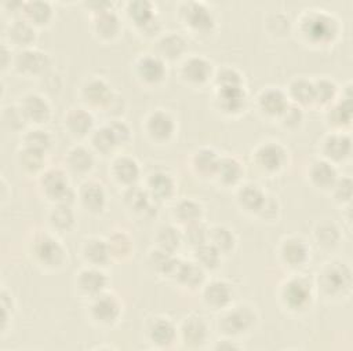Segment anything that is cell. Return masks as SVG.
<instances>
[{"mask_svg":"<svg viewBox=\"0 0 353 351\" xmlns=\"http://www.w3.org/2000/svg\"><path fill=\"white\" fill-rule=\"evenodd\" d=\"M301 30L306 40L314 44H325L335 39L338 33V23L334 17L314 11L302 18Z\"/></svg>","mask_w":353,"mask_h":351,"instance_id":"1","label":"cell"},{"mask_svg":"<svg viewBox=\"0 0 353 351\" xmlns=\"http://www.w3.org/2000/svg\"><path fill=\"white\" fill-rule=\"evenodd\" d=\"M40 186L43 187L44 194L59 205L70 206L74 202V190L69 186L65 172L58 168L46 171L40 179Z\"/></svg>","mask_w":353,"mask_h":351,"instance_id":"2","label":"cell"},{"mask_svg":"<svg viewBox=\"0 0 353 351\" xmlns=\"http://www.w3.org/2000/svg\"><path fill=\"white\" fill-rule=\"evenodd\" d=\"M256 315L248 306H236L223 312L219 318V329L230 336L241 334L250 330L255 323Z\"/></svg>","mask_w":353,"mask_h":351,"instance_id":"3","label":"cell"},{"mask_svg":"<svg viewBox=\"0 0 353 351\" xmlns=\"http://www.w3.org/2000/svg\"><path fill=\"white\" fill-rule=\"evenodd\" d=\"M179 14L183 23L197 33H208L212 30L215 25V19L211 10L203 3H183L179 8Z\"/></svg>","mask_w":353,"mask_h":351,"instance_id":"4","label":"cell"},{"mask_svg":"<svg viewBox=\"0 0 353 351\" xmlns=\"http://www.w3.org/2000/svg\"><path fill=\"white\" fill-rule=\"evenodd\" d=\"M350 270L343 263H330L320 274V286L327 295H341L350 288Z\"/></svg>","mask_w":353,"mask_h":351,"instance_id":"5","label":"cell"},{"mask_svg":"<svg viewBox=\"0 0 353 351\" xmlns=\"http://www.w3.org/2000/svg\"><path fill=\"white\" fill-rule=\"evenodd\" d=\"M283 303L294 311L305 310L312 301V285L306 278L294 277L281 289Z\"/></svg>","mask_w":353,"mask_h":351,"instance_id":"6","label":"cell"},{"mask_svg":"<svg viewBox=\"0 0 353 351\" xmlns=\"http://www.w3.org/2000/svg\"><path fill=\"white\" fill-rule=\"evenodd\" d=\"M33 253L37 262L47 267H57L65 262L66 253L58 240L48 234L39 235L33 242Z\"/></svg>","mask_w":353,"mask_h":351,"instance_id":"7","label":"cell"},{"mask_svg":"<svg viewBox=\"0 0 353 351\" xmlns=\"http://www.w3.org/2000/svg\"><path fill=\"white\" fill-rule=\"evenodd\" d=\"M127 14L130 19L146 34H156L160 29V23L154 15V7L150 1L137 0L127 6Z\"/></svg>","mask_w":353,"mask_h":351,"instance_id":"8","label":"cell"},{"mask_svg":"<svg viewBox=\"0 0 353 351\" xmlns=\"http://www.w3.org/2000/svg\"><path fill=\"white\" fill-rule=\"evenodd\" d=\"M15 69L25 76H39L50 66L48 56L33 48H22L14 61Z\"/></svg>","mask_w":353,"mask_h":351,"instance_id":"9","label":"cell"},{"mask_svg":"<svg viewBox=\"0 0 353 351\" xmlns=\"http://www.w3.org/2000/svg\"><path fill=\"white\" fill-rule=\"evenodd\" d=\"M121 311L120 301L114 295L110 293H101L94 297L92 304H91V315L92 318L99 322L109 325L114 322Z\"/></svg>","mask_w":353,"mask_h":351,"instance_id":"10","label":"cell"},{"mask_svg":"<svg viewBox=\"0 0 353 351\" xmlns=\"http://www.w3.org/2000/svg\"><path fill=\"white\" fill-rule=\"evenodd\" d=\"M255 161L263 171L276 172L284 167L287 161V153L281 145L276 142H268L256 149Z\"/></svg>","mask_w":353,"mask_h":351,"instance_id":"11","label":"cell"},{"mask_svg":"<svg viewBox=\"0 0 353 351\" xmlns=\"http://www.w3.org/2000/svg\"><path fill=\"white\" fill-rule=\"evenodd\" d=\"M26 121L34 124H43L50 118L51 109L46 98L39 94H28L22 98L19 105Z\"/></svg>","mask_w":353,"mask_h":351,"instance_id":"12","label":"cell"},{"mask_svg":"<svg viewBox=\"0 0 353 351\" xmlns=\"http://www.w3.org/2000/svg\"><path fill=\"white\" fill-rule=\"evenodd\" d=\"M165 73L164 61L157 55H143L137 62V74L146 84H159Z\"/></svg>","mask_w":353,"mask_h":351,"instance_id":"13","label":"cell"},{"mask_svg":"<svg viewBox=\"0 0 353 351\" xmlns=\"http://www.w3.org/2000/svg\"><path fill=\"white\" fill-rule=\"evenodd\" d=\"M233 297V290L230 285L222 279H214L208 282L204 286L203 290V300L204 303L214 308V310H221L229 306Z\"/></svg>","mask_w":353,"mask_h":351,"instance_id":"14","label":"cell"},{"mask_svg":"<svg viewBox=\"0 0 353 351\" xmlns=\"http://www.w3.org/2000/svg\"><path fill=\"white\" fill-rule=\"evenodd\" d=\"M216 103L222 111L234 114L245 107L247 94L241 85L219 87L216 92Z\"/></svg>","mask_w":353,"mask_h":351,"instance_id":"15","label":"cell"},{"mask_svg":"<svg viewBox=\"0 0 353 351\" xmlns=\"http://www.w3.org/2000/svg\"><path fill=\"white\" fill-rule=\"evenodd\" d=\"M146 129L152 139L157 142H164L174 135L175 121L167 111L156 110L148 117Z\"/></svg>","mask_w":353,"mask_h":351,"instance_id":"16","label":"cell"},{"mask_svg":"<svg viewBox=\"0 0 353 351\" xmlns=\"http://www.w3.org/2000/svg\"><path fill=\"white\" fill-rule=\"evenodd\" d=\"M212 73V65L203 56H190L188 58L181 67V76L185 81L190 84H203L205 83Z\"/></svg>","mask_w":353,"mask_h":351,"instance_id":"17","label":"cell"},{"mask_svg":"<svg viewBox=\"0 0 353 351\" xmlns=\"http://www.w3.org/2000/svg\"><path fill=\"white\" fill-rule=\"evenodd\" d=\"M182 340L188 347H201L208 336V328L204 319L199 315L185 318L181 326Z\"/></svg>","mask_w":353,"mask_h":351,"instance_id":"18","label":"cell"},{"mask_svg":"<svg viewBox=\"0 0 353 351\" xmlns=\"http://www.w3.org/2000/svg\"><path fill=\"white\" fill-rule=\"evenodd\" d=\"M84 100L95 107H106L113 100V94L110 87L102 78H91L83 87Z\"/></svg>","mask_w":353,"mask_h":351,"instance_id":"19","label":"cell"},{"mask_svg":"<svg viewBox=\"0 0 353 351\" xmlns=\"http://www.w3.org/2000/svg\"><path fill=\"white\" fill-rule=\"evenodd\" d=\"M146 190L153 201H165L172 197L175 191V182L170 173L156 171L149 175Z\"/></svg>","mask_w":353,"mask_h":351,"instance_id":"20","label":"cell"},{"mask_svg":"<svg viewBox=\"0 0 353 351\" xmlns=\"http://www.w3.org/2000/svg\"><path fill=\"white\" fill-rule=\"evenodd\" d=\"M108 284V278L103 271L98 268H84L79 273L77 286L79 289L91 297L101 295Z\"/></svg>","mask_w":353,"mask_h":351,"instance_id":"21","label":"cell"},{"mask_svg":"<svg viewBox=\"0 0 353 351\" xmlns=\"http://www.w3.org/2000/svg\"><path fill=\"white\" fill-rule=\"evenodd\" d=\"M258 103L261 110L268 116H281L290 105L287 95L281 89L273 87L266 88L261 92Z\"/></svg>","mask_w":353,"mask_h":351,"instance_id":"22","label":"cell"},{"mask_svg":"<svg viewBox=\"0 0 353 351\" xmlns=\"http://www.w3.org/2000/svg\"><path fill=\"white\" fill-rule=\"evenodd\" d=\"M7 36H8L10 43H12L14 45H18L22 48H29V45L36 39V32H34L33 25L21 17V18H15L8 25Z\"/></svg>","mask_w":353,"mask_h":351,"instance_id":"23","label":"cell"},{"mask_svg":"<svg viewBox=\"0 0 353 351\" xmlns=\"http://www.w3.org/2000/svg\"><path fill=\"white\" fill-rule=\"evenodd\" d=\"M280 252H281L283 260L291 267L302 266L307 260V256H309L307 245L305 244L303 240L296 238V237L284 240V242L281 244Z\"/></svg>","mask_w":353,"mask_h":351,"instance_id":"24","label":"cell"},{"mask_svg":"<svg viewBox=\"0 0 353 351\" xmlns=\"http://www.w3.org/2000/svg\"><path fill=\"white\" fill-rule=\"evenodd\" d=\"M172 277H175V279L182 286L194 289V288L200 286L204 281V268L200 267L196 262L179 260Z\"/></svg>","mask_w":353,"mask_h":351,"instance_id":"25","label":"cell"},{"mask_svg":"<svg viewBox=\"0 0 353 351\" xmlns=\"http://www.w3.org/2000/svg\"><path fill=\"white\" fill-rule=\"evenodd\" d=\"M80 201L87 211L92 213L101 212L106 202V194L103 187L94 180L84 183L80 190Z\"/></svg>","mask_w":353,"mask_h":351,"instance_id":"26","label":"cell"},{"mask_svg":"<svg viewBox=\"0 0 353 351\" xmlns=\"http://www.w3.org/2000/svg\"><path fill=\"white\" fill-rule=\"evenodd\" d=\"M149 337L152 343L159 347H168L176 337V329L174 323L167 318H156L149 326Z\"/></svg>","mask_w":353,"mask_h":351,"instance_id":"27","label":"cell"},{"mask_svg":"<svg viewBox=\"0 0 353 351\" xmlns=\"http://www.w3.org/2000/svg\"><path fill=\"white\" fill-rule=\"evenodd\" d=\"M139 165L138 162L127 156L119 157L114 160L113 162V175L114 178L127 186H132L137 183V180L139 179Z\"/></svg>","mask_w":353,"mask_h":351,"instance_id":"28","label":"cell"},{"mask_svg":"<svg viewBox=\"0 0 353 351\" xmlns=\"http://www.w3.org/2000/svg\"><path fill=\"white\" fill-rule=\"evenodd\" d=\"M350 149V138L345 134H334L324 140V154L332 161H343L347 158Z\"/></svg>","mask_w":353,"mask_h":351,"instance_id":"29","label":"cell"},{"mask_svg":"<svg viewBox=\"0 0 353 351\" xmlns=\"http://www.w3.org/2000/svg\"><path fill=\"white\" fill-rule=\"evenodd\" d=\"M83 256L92 266L106 264L112 256L108 241H103L101 238L87 240L83 246Z\"/></svg>","mask_w":353,"mask_h":351,"instance_id":"30","label":"cell"},{"mask_svg":"<svg viewBox=\"0 0 353 351\" xmlns=\"http://www.w3.org/2000/svg\"><path fill=\"white\" fill-rule=\"evenodd\" d=\"M186 50V41L181 34L168 33L157 41V56L161 59H176Z\"/></svg>","mask_w":353,"mask_h":351,"instance_id":"31","label":"cell"},{"mask_svg":"<svg viewBox=\"0 0 353 351\" xmlns=\"http://www.w3.org/2000/svg\"><path fill=\"white\" fill-rule=\"evenodd\" d=\"M148 263L153 271L161 275H174L179 259H176L172 252H167L164 249L157 248L149 253Z\"/></svg>","mask_w":353,"mask_h":351,"instance_id":"32","label":"cell"},{"mask_svg":"<svg viewBox=\"0 0 353 351\" xmlns=\"http://www.w3.org/2000/svg\"><path fill=\"white\" fill-rule=\"evenodd\" d=\"M336 169L335 167L325 160H317L310 167V179L312 182L321 189L332 187L336 182Z\"/></svg>","mask_w":353,"mask_h":351,"instance_id":"33","label":"cell"},{"mask_svg":"<svg viewBox=\"0 0 353 351\" xmlns=\"http://www.w3.org/2000/svg\"><path fill=\"white\" fill-rule=\"evenodd\" d=\"M94 125V118L90 111L84 109H72L66 116V127L70 134L76 136L87 135Z\"/></svg>","mask_w":353,"mask_h":351,"instance_id":"34","label":"cell"},{"mask_svg":"<svg viewBox=\"0 0 353 351\" xmlns=\"http://www.w3.org/2000/svg\"><path fill=\"white\" fill-rule=\"evenodd\" d=\"M265 200H266V195L258 184H252V183L245 184L237 193L239 204L245 211H250V212H259Z\"/></svg>","mask_w":353,"mask_h":351,"instance_id":"35","label":"cell"},{"mask_svg":"<svg viewBox=\"0 0 353 351\" xmlns=\"http://www.w3.org/2000/svg\"><path fill=\"white\" fill-rule=\"evenodd\" d=\"M124 201L130 209L137 213H149L152 209V197L146 189H142L137 184L128 186L124 193Z\"/></svg>","mask_w":353,"mask_h":351,"instance_id":"36","label":"cell"},{"mask_svg":"<svg viewBox=\"0 0 353 351\" xmlns=\"http://www.w3.org/2000/svg\"><path fill=\"white\" fill-rule=\"evenodd\" d=\"M215 175L223 184H234L243 176V167L234 157H221Z\"/></svg>","mask_w":353,"mask_h":351,"instance_id":"37","label":"cell"},{"mask_svg":"<svg viewBox=\"0 0 353 351\" xmlns=\"http://www.w3.org/2000/svg\"><path fill=\"white\" fill-rule=\"evenodd\" d=\"M219 156L208 147H203L200 150H197L193 156V168L197 173L203 175V176H208V175H215L218 162H219Z\"/></svg>","mask_w":353,"mask_h":351,"instance_id":"38","label":"cell"},{"mask_svg":"<svg viewBox=\"0 0 353 351\" xmlns=\"http://www.w3.org/2000/svg\"><path fill=\"white\" fill-rule=\"evenodd\" d=\"M94 29L101 37L112 39L120 30V21L112 10H106L99 14H95Z\"/></svg>","mask_w":353,"mask_h":351,"instance_id":"39","label":"cell"},{"mask_svg":"<svg viewBox=\"0 0 353 351\" xmlns=\"http://www.w3.org/2000/svg\"><path fill=\"white\" fill-rule=\"evenodd\" d=\"M22 15L32 25H46L52 17V8L47 1H26Z\"/></svg>","mask_w":353,"mask_h":351,"instance_id":"40","label":"cell"},{"mask_svg":"<svg viewBox=\"0 0 353 351\" xmlns=\"http://www.w3.org/2000/svg\"><path fill=\"white\" fill-rule=\"evenodd\" d=\"M66 161H68L69 168L73 172L85 173L94 165V156L88 149H85L83 146H77L69 151Z\"/></svg>","mask_w":353,"mask_h":351,"instance_id":"41","label":"cell"},{"mask_svg":"<svg viewBox=\"0 0 353 351\" xmlns=\"http://www.w3.org/2000/svg\"><path fill=\"white\" fill-rule=\"evenodd\" d=\"M182 241V233L171 224H163L156 233L157 246L167 252L174 253L181 246Z\"/></svg>","mask_w":353,"mask_h":351,"instance_id":"42","label":"cell"},{"mask_svg":"<svg viewBox=\"0 0 353 351\" xmlns=\"http://www.w3.org/2000/svg\"><path fill=\"white\" fill-rule=\"evenodd\" d=\"M208 242L221 253H228L234 248L236 237L230 228L225 226H215L208 231Z\"/></svg>","mask_w":353,"mask_h":351,"instance_id":"43","label":"cell"},{"mask_svg":"<svg viewBox=\"0 0 353 351\" xmlns=\"http://www.w3.org/2000/svg\"><path fill=\"white\" fill-rule=\"evenodd\" d=\"M194 262L204 270H214L221 263V252L208 241L194 248Z\"/></svg>","mask_w":353,"mask_h":351,"instance_id":"44","label":"cell"},{"mask_svg":"<svg viewBox=\"0 0 353 351\" xmlns=\"http://www.w3.org/2000/svg\"><path fill=\"white\" fill-rule=\"evenodd\" d=\"M201 215H203V206L194 200L185 198L176 202V205L174 206V216L183 224L200 220Z\"/></svg>","mask_w":353,"mask_h":351,"instance_id":"45","label":"cell"},{"mask_svg":"<svg viewBox=\"0 0 353 351\" xmlns=\"http://www.w3.org/2000/svg\"><path fill=\"white\" fill-rule=\"evenodd\" d=\"M290 96L295 103L309 105L314 102V85L313 81L306 78H295L290 84Z\"/></svg>","mask_w":353,"mask_h":351,"instance_id":"46","label":"cell"},{"mask_svg":"<svg viewBox=\"0 0 353 351\" xmlns=\"http://www.w3.org/2000/svg\"><path fill=\"white\" fill-rule=\"evenodd\" d=\"M208 231L210 228H207V226L201 223V220H196L185 224V228L182 231V240L190 246L196 248L208 241Z\"/></svg>","mask_w":353,"mask_h":351,"instance_id":"47","label":"cell"},{"mask_svg":"<svg viewBox=\"0 0 353 351\" xmlns=\"http://www.w3.org/2000/svg\"><path fill=\"white\" fill-rule=\"evenodd\" d=\"M327 120L330 124L336 127H345L350 124L352 120V103L350 98H345L341 102L335 103L330 110L327 111Z\"/></svg>","mask_w":353,"mask_h":351,"instance_id":"48","label":"cell"},{"mask_svg":"<svg viewBox=\"0 0 353 351\" xmlns=\"http://www.w3.org/2000/svg\"><path fill=\"white\" fill-rule=\"evenodd\" d=\"M18 161L21 167L28 171V172H37L44 167V151L32 149L25 146L19 153H18Z\"/></svg>","mask_w":353,"mask_h":351,"instance_id":"49","label":"cell"},{"mask_svg":"<svg viewBox=\"0 0 353 351\" xmlns=\"http://www.w3.org/2000/svg\"><path fill=\"white\" fill-rule=\"evenodd\" d=\"M50 223L54 228L59 231H66L74 224V215L70 206L59 205L54 206L50 212Z\"/></svg>","mask_w":353,"mask_h":351,"instance_id":"50","label":"cell"},{"mask_svg":"<svg viewBox=\"0 0 353 351\" xmlns=\"http://www.w3.org/2000/svg\"><path fill=\"white\" fill-rule=\"evenodd\" d=\"M91 142H92V146L102 154H108L113 151L116 146H119L114 135L112 134L108 125L95 129L91 136Z\"/></svg>","mask_w":353,"mask_h":351,"instance_id":"51","label":"cell"},{"mask_svg":"<svg viewBox=\"0 0 353 351\" xmlns=\"http://www.w3.org/2000/svg\"><path fill=\"white\" fill-rule=\"evenodd\" d=\"M108 245L110 249V255L114 257H119V259L128 256L132 249L131 238L123 231L112 233L108 240Z\"/></svg>","mask_w":353,"mask_h":351,"instance_id":"52","label":"cell"},{"mask_svg":"<svg viewBox=\"0 0 353 351\" xmlns=\"http://www.w3.org/2000/svg\"><path fill=\"white\" fill-rule=\"evenodd\" d=\"M314 85V102L320 105H330L336 96V85L328 78H321L313 83Z\"/></svg>","mask_w":353,"mask_h":351,"instance_id":"53","label":"cell"},{"mask_svg":"<svg viewBox=\"0 0 353 351\" xmlns=\"http://www.w3.org/2000/svg\"><path fill=\"white\" fill-rule=\"evenodd\" d=\"M23 142H25V146L46 153V150L51 146V136L47 131L34 128L25 134Z\"/></svg>","mask_w":353,"mask_h":351,"instance_id":"54","label":"cell"},{"mask_svg":"<svg viewBox=\"0 0 353 351\" xmlns=\"http://www.w3.org/2000/svg\"><path fill=\"white\" fill-rule=\"evenodd\" d=\"M316 238L319 245L324 248H331L338 242L339 233L332 223H324V224H320L319 228L316 230Z\"/></svg>","mask_w":353,"mask_h":351,"instance_id":"55","label":"cell"},{"mask_svg":"<svg viewBox=\"0 0 353 351\" xmlns=\"http://www.w3.org/2000/svg\"><path fill=\"white\" fill-rule=\"evenodd\" d=\"M3 123L11 131H18L25 125L26 118L19 106H7L3 111Z\"/></svg>","mask_w":353,"mask_h":351,"instance_id":"56","label":"cell"},{"mask_svg":"<svg viewBox=\"0 0 353 351\" xmlns=\"http://www.w3.org/2000/svg\"><path fill=\"white\" fill-rule=\"evenodd\" d=\"M215 83L219 87H237L241 85L243 80L240 73L233 67H223L215 76Z\"/></svg>","mask_w":353,"mask_h":351,"instance_id":"57","label":"cell"},{"mask_svg":"<svg viewBox=\"0 0 353 351\" xmlns=\"http://www.w3.org/2000/svg\"><path fill=\"white\" fill-rule=\"evenodd\" d=\"M284 125L288 127V128H295L301 124L302 118H303V114L301 111V109L295 105H288L287 109L283 111V114L280 116Z\"/></svg>","mask_w":353,"mask_h":351,"instance_id":"58","label":"cell"},{"mask_svg":"<svg viewBox=\"0 0 353 351\" xmlns=\"http://www.w3.org/2000/svg\"><path fill=\"white\" fill-rule=\"evenodd\" d=\"M334 195L336 200L339 201H349L350 200V194H352V182L349 178H342V179H336V182L334 183Z\"/></svg>","mask_w":353,"mask_h":351,"instance_id":"59","label":"cell"},{"mask_svg":"<svg viewBox=\"0 0 353 351\" xmlns=\"http://www.w3.org/2000/svg\"><path fill=\"white\" fill-rule=\"evenodd\" d=\"M108 127L110 128V131L114 135L119 145L125 143L130 139V128L125 123H123L120 120H113L108 124Z\"/></svg>","mask_w":353,"mask_h":351,"instance_id":"60","label":"cell"},{"mask_svg":"<svg viewBox=\"0 0 353 351\" xmlns=\"http://www.w3.org/2000/svg\"><path fill=\"white\" fill-rule=\"evenodd\" d=\"M8 63H11V52L8 51V48L6 45L1 47V66L3 69H6L8 66Z\"/></svg>","mask_w":353,"mask_h":351,"instance_id":"61","label":"cell"},{"mask_svg":"<svg viewBox=\"0 0 353 351\" xmlns=\"http://www.w3.org/2000/svg\"><path fill=\"white\" fill-rule=\"evenodd\" d=\"M215 348H218V350H233V348H239V347H237L236 344L230 343V341L223 340V341H219V343L215 345Z\"/></svg>","mask_w":353,"mask_h":351,"instance_id":"62","label":"cell"}]
</instances>
